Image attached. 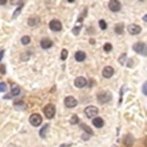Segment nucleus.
<instances>
[{"mask_svg": "<svg viewBox=\"0 0 147 147\" xmlns=\"http://www.w3.org/2000/svg\"><path fill=\"white\" fill-rule=\"evenodd\" d=\"M17 4L18 5V6L17 7V8L16 9L15 11L13 12V16H12V18H13V19H15V18H16L18 16L20 15L21 13H22V8H23L24 5V2H22V1H19V2H18Z\"/></svg>", "mask_w": 147, "mask_h": 147, "instance_id": "nucleus-15", "label": "nucleus"}, {"mask_svg": "<svg viewBox=\"0 0 147 147\" xmlns=\"http://www.w3.org/2000/svg\"><path fill=\"white\" fill-rule=\"evenodd\" d=\"M0 71H1L2 74H5V73H6V69H5V65H2L0 66Z\"/></svg>", "mask_w": 147, "mask_h": 147, "instance_id": "nucleus-34", "label": "nucleus"}, {"mask_svg": "<svg viewBox=\"0 0 147 147\" xmlns=\"http://www.w3.org/2000/svg\"><path fill=\"white\" fill-rule=\"evenodd\" d=\"M6 3H7V1H6V0H0V5H5Z\"/></svg>", "mask_w": 147, "mask_h": 147, "instance_id": "nucleus-37", "label": "nucleus"}, {"mask_svg": "<svg viewBox=\"0 0 147 147\" xmlns=\"http://www.w3.org/2000/svg\"><path fill=\"white\" fill-rule=\"evenodd\" d=\"M99 26L101 28V30H106L107 27V23H106V22L104 20V19H100V20L99 21Z\"/></svg>", "mask_w": 147, "mask_h": 147, "instance_id": "nucleus-30", "label": "nucleus"}, {"mask_svg": "<svg viewBox=\"0 0 147 147\" xmlns=\"http://www.w3.org/2000/svg\"><path fill=\"white\" fill-rule=\"evenodd\" d=\"M69 122H70V124H72V125H75V124H79V122H80V119L77 116V115L76 114H74L72 115L71 119H69Z\"/></svg>", "mask_w": 147, "mask_h": 147, "instance_id": "nucleus-23", "label": "nucleus"}, {"mask_svg": "<svg viewBox=\"0 0 147 147\" xmlns=\"http://www.w3.org/2000/svg\"><path fill=\"white\" fill-rule=\"evenodd\" d=\"M127 62V66L128 67V68H132V65H133L134 63H133V60L131 58L128 59V60L127 61H126Z\"/></svg>", "mask_w": 147, "mask_h": 147, "instance_id": "nucleus-32", "label": "nucleus"}, {"mask_svg": "<svg viewBox=\"0 0 147 147\" xmlns=\"http://www.w3.org/2000/svg\"><path fill=\"white\" fill-rule=\"evenodd\" d=\"M80 126V128L85 132V134H87V135H88L90 136H94V131H93V129L88 125L84 124V123H82Z\"/></svg>", "mask_w": 147, "mask_h": 147, "instance_id": "nucleus-21", "label": "nucleus"}, {"mask_svg": "<svg viewBox=\"0 0 147 147\" xmlns=\"http://www.w3.org/2000/svg\"><path fill=\"white\" fill-rule=\"evenodd\" d=\"M7 90V85L5 82H0V93L5 92Z\"/></svg>", "mask_w": 147, "mask_h": 147, "instance_id": "nucleus-31", "label": "nucleus"}, {"mask_svg": "<svg viewBox=\"0 0 147 147\" xmlns=\"http://www.w3.org/2000/svg\"><path fill=\"white\" fill-rule=\"evenodd\" d=\"M67 2H70V3H74V2H75V1H74V0H68Z\"/></svg>", "mask_w": 147, "mask_h": 147, "instance_id": "nucleus-40", "label": "nucleus"}, {"mask_svg": "<svg viewBox=\"0 0 147 147\" xmlns=\"http://www.w3.org/2000/svg\"><path fill=\"white\" fill-rule=\"evenodd\" d=\"M49 124H45L43 127L40 128V131H39V136L41 138H46L47 137V134L48 132L49 129Z\"/></svg>", "mask_w": 147, "mask_h": 147, "instance_id": "nucleus-18", "label": "nucleus"}, {"mask_svg": "<svg viewBox=\"0 0 147 147\" xmlns=\"http://www.w3.org/2000/svg\"><path fill=\"white\" fill-rule=\"evenodd\" d=\"M42 121H43V119H42L41 115L38 113L32 114L29 118L30 124L35 127H39L42 124Z\"/></svg>", "mask_w": 147, "mask_h": 147, "instance_id": "nucleus-5", "label": "nucleus"}, {"mask_svg": "<svg viewBox=\"0 0 147 147\" xmlns=\"http://www.w3.org/2000/svg\"><path fill=\"white\" fill-rule=\"evenodd\" d=\"M64 104H65V107L68 108H74L77 105L78 102L74 96H69L65 97L64 99Z\"/></svg>", "mask_w": 147, "mask_h": 147, "instance_id": "nucleus-9", "label": "nucleus"}, {"mask_svg": "<svg viewBox=\"0 0 147 147\" xmlns=\"http://www.w3.org/2000/svg\"><path fill=\"white\" fill-rule=\"evenodd\" d=\"M103 49L105 52H110L113 49V46L110 43H105L103 47Z\"/></svg>", "mask_w": 147, "mask_h": 147, "instance_id": "nucleus-29", "label": "nucleus"}, {"mask_svg": "<svg viewBox=\"0 0 147 147\" xmlns=\"http://www.w3.org/2000/svg\"><path fill=\"white\" fill-rule=\"evenodd\" d=\"M68 55H69V52L66 49H63L61 52H60V58L62 60H65L68 57Z\"/></svg>", "mask_w": 147, "mask_h": 147, "instance_id": "nucleus-26", "label": "nucleus"}, {"mask_svg": "<svg viewBox=\"0 0 147 147\" xmlns=\"http://www.w3.org/2000/svg\"><path fill=\"white\" fill-rule=\"evenodd\" d=\"M89 42H90V44H95V40H94V38H90V40H89Z\"/></svg>", "mask_w": 147, "mask_h": 147, "instance_id": "nucleus-38", "label": "nucleus"}, {"mask_svg": "<svg viewBox=\"0 0 147 147\" xmlns=\"http://www.w3.org/2000/svg\"><path fill=\"white\" fill-rule=\"evenodd\" d=\"M43 112H44L47 119H53L55 113H56V107L53 104L49 103L44 107Z\"/></svg>", "mask_w": 147, "mask_h": 147, "instance_id": "nucleus-4", "label": "nucleus"}, {"mask_svg": "<svg viewBox=\"0 0 147 147\" xmlns=\"http://www.w3.org/2000/svg\"><path fill=\"white\" fill-rule=\"evenodd\" d=\"M114 69L112 66H105L102 70V76L106 79L112 77L114 74Z\"/></svg>", "mask_w": 147, "mask_h": 147, "instance_id": "nucleus-12", "label": "nucleus"}, {"mask_svg": "<svg viewBox=\"0 0 147 147\" xmlns=\"http://www.w3.org/2000/svg\"><path fill=\"white\" fill-rule=\"evenodd\" d=\"M134 142H135V138L130 133L127 134V136H125L124 140H123V143L127 147H131L132 146H133Z\"/></svg>", "mask_w": 147, "mask_h": 147, "instance_id": "nucleus-14", "label": "nucleus"}, {"mask_svg": "<svg viewBox=\"0 0 147 147\" xmlns=\"http://www.w3.org/2000/svg\"><path fill=\"white\" fill-rule=\"evenodd\" d=\"M143 20H144L145 22H147V15L146 14V15H144V16L143 17Z\"/></svg>", "mask_w": 147, "mask_h": 147, "instance_id": "nucleus-39", "label": "nucleus"}, {"mask_svg": "<svg viewBox=\"0 0 147 147\" xmlns=\"http://www.w3.org/2000/svg\"><path fill=\"white\" fill-rule=\"evenodd\" d=\"M114 31L118 35H121L124 32V23H118L115 25Z\"/></svg>", "mask_w": 147, "mask_h": 147, "instance_id": "nucleus-20", "label": "nucleus"}, {"mask_svg": "<svg viewBox=\"0 0 147 147\" xmlns=\"http://www.w3.org/2000/svg\"><path fill=\"white\" fill-rule=\"evenodd\" d=\"M127 31L130 35H136L140 33V32L142 31V28L140 26L136 24H131L127 27Z\"/></svg>", "mask_w": 147, "mask_h": 147, "instance_id": "nucleus-10", "label": "nucleus"}, {"mask_svg": "<svg viewBox=\"0 0 147 147\" xmlns=\"http://www.w3.org/2000/svg\"><path fill=\"white\" fill-rule=\"evenodd\" d=\"M92 124L95 127L99 129L103 127L105 122H104V120L101 117H96L92 121Z\"/></svg>", "mask_w": 147, "mask_h": 147, "instance_id": "nucleus-19", "label": "nucleus"}, {"mask_svg": "<svg viewBox=\"0 0 147 147\" xmlns=\"http://www.w3.org/2000/svg\"><path fill=\"white\" fill-rule=\"evenodd\" d=\"M146 85H147V82H145V83L143 85V89H142L143 94H144L145 96L147 95V89H146L147 86H146Z\"/></svg>", "mask_w": 147, "mask_h": 147, "instance_id": "nucleus-33", "label": "nucleus"}, {"mask_svg": "<svg viewBox=\"0 0 147 147\" xmlns=\"http://www.w3.org/2000/svg\"><path fill=\"white\" fill-rule=\"evenodd\" d=\"M4 54H5V50H1V51H0V62L2 61V58H3Z\"/></svg>", "mask_w": 147, "mask_h": 147, "instance_id": "nucleus-35", "label": "nucleus"}, {"mask_svg": "<svg viewBox=\"0 0 147 147\" xmlns=\"http://www.w3.org/2000/svg\"><path fill=\"white\" fill-rule=\"evenodd\" d=\"M74 85L77 88H82L85 87L87 85L88 82L87 80L83 77H78L74 80Z\"/></svg>", "mask_w": 147, "mask_h": 147, "instance_id": "nucleus-11", "label": "nucleus"}, {"mask_svg": "<svg viewBox=\"0 0 147 147\" xmlns=\"http://www.w3.org/2000/svg\"><path fill=\"white\" fill-rule=\"evenodd\" d=\"M31 41V38L29 35H24L21 38V42L23 45H27L29 44Z\"/></svg>", "mask_w": 147, "mask_h": 147, "instance_id": "nucleus-24", "label": "nucleus"}, {"mask_svg": "<svg viewBox=\"0 0 147 147\" xmlns=\"http://www.w3.org/2000/svg\"><path fill=\"white\" fill-rule=\"evenodd\" d=\"M39 18H37V17H31V18H28V21H27V24L30 27H34V26L37 25L39 23Z\"/></svg>", "mask_w": 147, "mask_h": 147, "instance_id": "nucleus-22", "label": "nucleus"}, {"mask_svg": "<svg viewBox=\"0 0 147 147\" xmlns=\"http://www.w3.org/2000/svg\"><path fill=\"white\" fill-rule=\"evenodd\" d=\"M132 49H133L136 53L142 55L144 57H146L147 55V47L146 44L144 42L139 41L134 44L132 46Z\"/></svg>", "mask_w": 147, "mask_h": 147, "instance_id": "nucleus-3", "label": "nucleus"}, {"mask_svg": "<svg viewBox=\"0 0 147 147\" xmlns=\"http://www.w3.org/2000/svg\"><path fill=\"white\" fill-rule=\"evenodd\" d=\"M49 27L53 32H60L63 29L62 23L57 19H53L49 24Z\"/></svg>", "mask_w": 147, "mask_h": 147, "instance_id": "nucleus-7", "label": "nucleus"}, {"mask_svg": "<svg viewBox=\"0 0 147 147\" xmlns=\"http://www.w3.org/2000/svg\"><path fill=\"white\" fill-rule=\"evenodd\" d=\"M10 94H11L13 96H17L20 94L21 93V89L20 87L18 86L17 84L15 83H12L11 85H10Z\"/></svg>", "mask_w": 147, "mask_h": 147, "instance_id": "nucleus-16", "label": "nucleus"}, {"mask_svg": "<svg viewBox=\"0 0 147 147\" xmlns=\"http://www.w3.org/2000/svg\"><path fill=\"white\" fill-rule=\"evenodd\" d=\"M71 144H63L60 146L59 147H71Z\"/></svg>", "mask_w": 147, "mask_h": 147, "instance_id": "nucleus-36", "label": "nucleus"}, {"mask_svg": "<svg viewBox=\"0 0 147 147\" xmlns=\"http://www.w3.org/2000/svg\"><path fill=\"white\" fill-rule=\"evenodd\" d=\"M14 106H15L17 109L22 108V110H24V109L26 108V105L24 104V102H21V101L20 102H16V103H14ZM22 109H21V110H22Z\"/></svg>", "mask_w": 147, "mask_h": 147, "instance_id": "nucleus-28", "label": "nucleus"}, {"mask_svg": "<svg viewBox=\"0 0 147 147\" xmlns=\"http://www.w3.org/2000/svg\"><path fill=\"white\" fill-rule=\"evenodd\" d=\"M127 53H123L120 55V57H119V60H119V63L121 65H124V63L127 61Z\"/></svg>", "mask_w": 147, "mask_h": 147, "instance_id": "nucleus-27", "label": "nucleus"}, {"mask_svg": "<svg viewBox=\"0 0 147 147\" xmlns=\"http://www.w3.org/2000/svg\"><path fill=\"white\" fill-rule=\"evenodd\" d=\"M125 88H126V85H123L120 89V96H119V105H121L122 101H123V96H124V93H125Z\"/></svg>", "mask_w": 147, "mask_h": 147, "instance_id": "nucleus-25", "label": "nucleus"}, {"mask_svg": "<svg viewBox=\"0 0 147 147\" xmlns=\"http://www.w3.org/2000/svg\"><path fill=\"white\" fill-rule=\"evenodd\" d=\"M108 7L112 12L117 13L121 10V4L118 0H110L108 3Z\"/></svg>", "mask_w": 147, "mask_h": 147, "instance_id": "nucleus-8", "label": "nucleus"}, {"mask_svg": "<svg viewBox=\"0 0 147 147\" xmlns=\"http://www.w3.org/2000/svg\"><path fill=\"white\" fill-rule=\"evenodd\" d=\"M40 45L43 49H49L53 46V41L48 38H45L40 40Z\"/></svg>", "mask_w": 147, "mask_h": 147, "instance_id": "nucleus-13", "label": "nucleus"}, {"mask_svg": "<svg viewBox=\"0 0 147 147\" xmlns=\"http://www.w3.org/2000/svg\"><path fill=\"white\" fill-rule=\"evenodd\" d=\"M84 113H85L86 116L88 119H91V118H94V116H96L97 114L99 113V110L95 106L90 105L85 107Z\"/></svg>", "mask_w": 147, "mask_h": 147, "instance_id": "nucleus-6", "label": "nucleus"}, {"mask_svg": "<svg viewBox=\"0 0 147 147\" xmlns=\"http://www.w3.org/2000/svg\"><path fill=\"white\" fill-rule=\"evenodd\" d=\"M112 147H117V146H115V145H113V146Z\"/></svg>", "mask_w": 147, "mask_h": 147, "instance_id": "nucleus-41", "label": "nucleus"}, {"mask_svg": "<svg viewBox=\"0 0 147 147\" xmlns=\"http://www.w3.org/2000/svg\"><path fill=\"white\" fill-rule=\"evenodd\" d=\"M96 99L99 104L103 105V104H106L112 100L113 94L109 90H104L97 94Z\"/></svg>", "mask_w": 147, "mask_h": 147, "instance_id": "nucleus-2", "label": "nucleus"}, {"mask_svg": "<svg viewBox=\"0 0 147 147\" xmlns=\"http://www.w3.org/2000/svg\"><path fill=\"white\" fill-rule=\"evenodd\" d=\"M74 58L77 62H82L86 58V54L83 51H77L74 55Z\"/></svg>", "mask_w": 147, "mask_h": 147, "instance_id": "nucleus-17", "label": "nucleus"}, {"mask_svg": "<svg viewBox=\"0 0 147 147\" xmlns=\"http://www.w3.org/2000/svg\"><path fill=\"white\" fill-rule=\"evenodd\" d=\"M87 8H85L82 13L80 15L79 18H77V22H75V24H74V26L73 29H72L71 30V32L72 33L74 34V35L77 36V35L80 34V32L81 30H82V26H83L84 18H85V17H86V16H87Z\"/></svg>", "mask_w": 147, "mask_h": 147, "instance_id": "nucleus-1", "label": "nucleus"}]
</instances>
